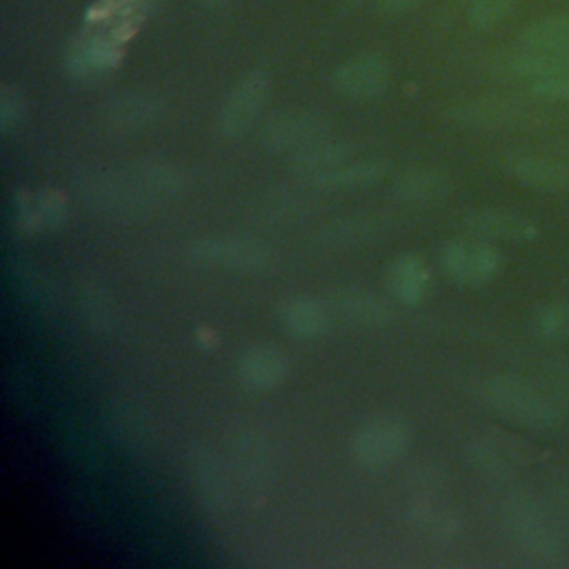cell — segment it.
Instances as JSON below:
<instances>
[{
    "label": "cell",
    "mask_w": 569,
    "mask_h": 569,
    "mask_svg": "<svg viewBox=\"0 0 569 569\" xmlns=\"http://www.w3.org/2000/svg\"><path fill=\"white\" fill-rule=\"evenodd\" d=\"M480 393L496 413L511 422L531 429H549L558 422L556 407L522 378L493 376L482 382Z\"/></svg>",
    "instance_id": "cell-1"
},
{
    "label": "cell",
    "mask_w": 569,
    "mask_h": 569,
    "mask_svg": "<svg viewBox=\"0 0 569 569\" xmlns=\"http://www.w3.org/2000/svg\"><path fill=\"white\" fill-rule=\"evenodd\" d=\"M187 476L200 509L209 518H227L233 507V476L218 451L204 442H193L187 451Z\"/></svg>",
    "instance_id": "cell-2"
},
{
    "label": "cell",
    "mask_w": 569,
    "mask_h": 569,
    "mask_svg": "<svg viewBox=\"0 0 569 569\" xmlns=\"http://www.w3.org/2000/svg\"><path fill=\"white\" fill-rule=\"evenodd\" d=\"M273 447L256 425L236 429L229 438V469L233 482L249 493H262L273 480Z\"/></svg>",
    "instance_id": "cell-3"
},
{
    "label": "cell",
    "mask_w": 569,
    "mask_h": 569,
    "mask_svg": "<svg viewBox=\"0 0 569 569\" xmlns=\"http://www.w3.org/2000/svg\"><path fill=\"white\" fill-rule=\"evenodd\" d=\"M189 253L200 264L242 273H260L271 269L276 262L271 247L249 236L200 238L189 247Z\"/></svg>",
    "instance_id": "cell-4"
},
{
    "label": "cell",
    "mask_w": 569,
    "mask_h": 569,
    "mask_svg": "<svg viewBox=\"0 0 569 569\" xmlns=\"http://www.w3.org/2000/svg\"><path fill=\"white\" fill-rule=\"evenodd\" d=\"M411 429L396 413H378L365 420L351 436V456L362 467H385L409 445Z\"/></svg>",
    "instance_id": "cell-5"
},
{
    "label": "cell",
    "mask_w": 569,
    "mask_h": 569,
    "mask_svg": "<svg viewBox=\"0 0 569 569\" xmlns=\"http://www.w3.org/2000/svg\"><path fill=\"white\" fill-rule=\"evenodd\" d=\"M271 91V80L262 71L247 73L224 98L218 111V131L227 138L242 136L260 116Z\"/></svg>",
    "instance_id": "cell-6"
},
{
    "label": "cell",
    "mask_w": 569,
    "mask_h": 569,
    "mask_svg": "<svg viewBox=\"0 0 569 569\" xmlns=\"http://www.w3.org/2000/svg\"><path fill=\"white\" fill-rule=\"evenodd\" d=\"M440 262L460 284L478 287L493 280L500 271V253L482 240H451L442 247Z\"/></svg>",
    "instance_id": "cell-7"
},
{
    "label": "cell",
    "mask_w": 569,
    "mask_h": 569,
    "mask_svg": "<svg viewBox=\"0 0 569 569\" xmlns=\"http://www.w3.org/2000/svg\"><path fill=\"white\" fill-rule=\"evenodd\" d=\"M80 193L84 202L111 216L140 213L147 209V202L151 198L136 180H124L107 171L89 173L87 178H82Z\"/></svg>",
    "instance_id": "cell-8"
},
{
    "label": "cell",
    "mask_w": 569,
    "mask_h": 569,
    "mask_svg": "<svg viewBox=\"0 0 569 569\" xmlns=\"http://www.w3.org/2000/svg\"><path fill=\"white\" fill-rule=\"evenodd\" d=\"M327 136L322 118L309 111L273 113L260 129V144L269 151H300Z\"/></svg>",
    "instance_id": "cell-9"
},
{
    "label": "cell",
    "mask_w": 569,
    "mask_h": 569,
    "mask_svg": "<svg viewBox=\"0 0 569 569\" xmlns=\"http://www.w3.org/2000/svg\"><path fill=\"white\" fill-rule=\"evenodd\" d=\"M391 80L389 64L378 53H358L342 62L333 73L338 93L351 100H371L387 91Z\"/></svg>",
    "instance_id": "cell-10"
},
{
    "label": "cell",
    "mask_w": 569,
    "mask_h": 569,
    "mask_svg": "<svg viewBox=\"0 0 569 569\" xmlns=\"http://www.w3.org/2000/svg\"><path fill=\"white\" fill-rule=\"evenodd\" d=\"M104 425L113 442L129 453H144L156 442V431L147 411L131 400H109L104 405Z\"/></svg>",
    "instance_id": "cell-11"
},
{
    "label": "cell",
    "mask_w": 569,
    "mask_h": 569,
    "mask_svg": "<svg viewBox=\"0 0 569 569\" xmlns=\"http://www.w3.org/2000/svg\"><path fill=\"white\" fill-rule=\"evenodd\" d=\"M164 111L160 96L151 91H124L107 100L100 109V120L109 131L131 133L153 124Z\"/></svg>",
    "instance_id": "cell-12"
},
{
    "label": "cell",
    "mask_w": 569,
    "mask_h": 569,
    "mask_svg": "<svg viewBox=\"0 0 569 569\" xmlns=\"http://www.w3.org/2000/svg\"><path fill=\"white\" fill-rule=\"evenodd\" d=\"M238 378L247 389L269 391L278 387L289 371L287 356L273 345H253L244 349L236 365Z\"/></svg>",
    "instance_id": "cell-13"
},
{
    "label": "cell",
    "mask_w": 569,
    "mask_h": 569,
    "mask_svg": "<svg viewBox=\"0 0 569 569\" xmlns=\"http://www.w3.org/2000/svg\"><path fill=\"white\" fill-rule=\"evenodd\" d=\"M451 118L467 127H529L536 124L538 113L509 100H473L458 104Z\"/></svg>",
    "instance_id": "cell-14"
},
{
    "label": "cell",
    "mask_w": 569,
    "mask_h": 569,
    "mask_svg": "<svg viewBox=\"0 0 569 569\" xmlns=\"http://www.w3.org/2000/svg\"><path fill=\"white\" fill-rule=\"evenodd\" d=\"M465 227L480 238L507 240V242H527L533 240L538 229L536 224L509 209H478L465 218Z\"/></svg>",
    "instance_id": "cell-15"
},
{
    "label": "cell",
    "mask_w": 569,
    "mask_h": 569,
    "mask_svg": "<svg viewBox=\"0 0 569 569\" xmlns=\"http://www.w3.org/2000/svg\"><path fill=\"white\" fill-rule=\"evenodd\" d=\"M502 164L513 178L536 189L560 191L569 187V169L551 158L536 153H507Z\"/></svg>",
    "instance_id": "cell-16"
},
{
    "label": "cell",
    "mask_w": 569,
    "mask_h": 569,
    "mask_svg": "<svg viewBox=\"0 0 569 569\" xmlns=\"http://www.w3.org/2000/svg\"><path fill=\"white\" fill-rule=\"evenodd\" d=\"M118 58V42H113L109 36H84L71 44L67 53V67L76 78H93L116 67Z\"/></svg>",
    "instance_id": "cell-17"
},
{
    "label": "cell",
    "mask_w": 569,
    "mask_h": 569,
    "mask_svg": "<svg viewBox=\"0 0 569 569\" xmlns=\"http://www.w3.org/2000/svg\"><path fill=\"white\" fill-rule=\"evenodd\" d=\"M331 307L340 318L358 327H382L393 318L391 307L380 296L365 289L333 291Z\"/></svg>",
    "instance_id": "cell-18"
},
{
    "label": "cell",
    "mask_w": 569,
    "mask_h": 569,
    "mask_svg": "<svg viewBox=\"0 0 569 569\" xmlns=\"http://www.w3.org/2000/svg\"><path fill=\"white\" fill-rule=\"evenodd\" d=\"M282 327L296 338H320L329 329V311L327 307L309 296H293L280 307Z\"/></svg>",
    "instance_id": "cell-19"
},
{
    "label": "cell",
    "mask_w": 569,
    "mask_h": 569,
    "mask_svg": "<svg viewBox=\"0 0 569 569\" xmlns=\"http://www.w3.org/2000/svg\"><path fill=\"white\" fill-rule=\"evenodd\" d=\"M511 531L518 542L531 553H551L556 549V533L540 509L529 502H518L509 509Z\"/></svg>",
    "instance_id": "cell-20"
},
{
    "label": "cell",
    "mask_w": 569,
    "mask_h": 569,
    "mask_svg": "<svg viewBox=\"0 0 569 569\" xmlns=\"http://www.w3.org/2000/svg\"><path fill=\"white\" fill-rule=\"evenodd\" d=\"M391 293L405 305H420L429 293L431 276L425 262L416 256H398L387 273Z\"/></svg>",
    "instance_id": "cell-21"
},
{
    "label": "cell",
    "mask_w": 569,
    "mask_h": 569,
    "mask_svg": "<svg viewBox=\"0 0 569 569\" xmlns=\"http://www.w3.org/2000/svg\"><path fill=\"white\" fill-rule=\"evenodd\" d=\"M451 182L445 173L433 169H411L405 171L391 187L396 200L409 204H427L447 198Z\"/></svg>",
    "instance_id": "cell-22"
},
{
    "label": "cell",
    "mask_w": 569,
    "mask_h": 569,
    "mask_svg": "<svg viewBox=\"0 0 569 569\" xmlns=\"http://www.w3.org/2000/svg\"><path fill=\"white\" fill-rule=\"evenodd\" d=\"M522 51L549 58H562L569 53V18L553 16L529 24L520 33Z\"/></svg>",
    "instance_id": "cell-23"
},
{
    "label": "cell",
    "mask_w": 569,
    "mask_h": 569,
    "mask_svg": "<svg viewBox=\"0 0 569 569\" xmlns=\"http://www.w3.org/2000/svg\"><path fill=\"white\" fill-rule=\"evenodd\" d=\"M389 164L380 158H367V160H353L336 167L333 171L316 178L311 184L325 191H340V189H360L378 182L387 173Z\"/></svg>",
    "instance_id": "cell-24"
},
{
    "label": "cell",
    "mask_w": 569,
    "mask_h": 569,
    "mask_svg": "<svg viewBox=\"0 0 569 569\" xmlns=\"http://www.w3.org/2000/svg\"><path fill=\"white\" fill-rule=\"evenodd\" d=\"M349 156V149L340 142H327L325 138L296 151L293 160H291V169L293 173H298L300 178L313 182L316 178L333 171L336 167L345 164Z\"/></svg>",
    "instance_id": "cell-25"
},
{
    "label": "cell",
    "mask_w": 569,
    "mask_h": 569,
    "mask_svg": "<svg viewBox=\"0 0 569 569\" xmlns=\"http://www.w3.org/2000/svg\"><path fill=\"white\" fill-rule=\"evenodd\" d=\"M473 465L487 476H507L520 462L518 449L505 436H485L469 447Z\"/></svg>",
    "instance_id": "cell-26"
},
{
    "label": "cell",
    "mask_w": 569,
    "mask_h": 569,
    "mask_svg": "<svg viewBox=\"0 0 569 569\" xmlns=\"http://www.w3.org/2000/svg\"><path fill=\"white\" fill-rule=\"evenodd\" d=\"M133 180L149 193V196H173L180 193L187 184V176L180 167L167 160H144L136 167Z\"/></svg>",
    "instance_id": "cell-27"
},
{
    "label": "cell",
    "mask_w": 569,
    "mask_h": 569,
    "mask_svg": "<svg viewBox=\"0 0 569 569\" xmlns=\"http://www.w3.org/2000/svg\"><path fill=\"white\" fill-rule=\"evenodd\" d=\"M80 309L84 316V322L100 333H111V329L118 322V309L116 302L111 300L109 291H104L102 287L89 282L82 287L80 293Z\"/></svg>",
    "instance_id": "cell-28"
},
{
    "label": "cell",
    "mask_w": 569,
    "mask_h": 569,
    "mask_svg": "<svg viewBox=\"0 0 569 569\" xmlns=\"http://www.w3.org/2000/svg\"><path fill=\"white\" fill-rule=\"evenodd\" d=\"M536 331L549 340H569V302H553L536 313Z\"/></svg>",
    "instance_id": "cell-29"
},
{
    "label": "cell",
    "mask_w": 569,
    "mask_h": 569,
    "mask_svg": "<svg viewBox=\"0 0 569 569\" xmlns=\"http://www.w3.org/2000/svg\"><path fill=\"white\" fill-rule=\"evenodd\" d=\"M411 518L420 529L429 531V536L433 538H445L456 531L453 518L433 502H416L411 507Z\"/></svg>",
    "instance_id": "cell-30"
},
{
    "label": "cell",
    "mask_w": 569,
    "mask_h": 569,
    "mask_svg": "<svg viewBox=\"0 0 569 569\" xmlns=\"http://www.w3.org/2000/svg\"><path fill=\"white\" fill-rule=\"evenodd\" d=\"M513 4L516 0H471L467 16L476 29H489L500 22L513 9Z\"/></svg>",
    "instance_id": "cell-31"
},
{
    "label": "cell",
    "mask_w": 569,
    "mask_h": 569,
    "mask_svg": "<svg viewBox=\"0 0 569 569\" xmlns=\"http://www.w3.org/2000/svg\"><path fill=\"white\" fill-rule=\"evenodd\" d=\"M36 209L40 227L56 229L67 218V198L58 189H44L40 196H36Z\"/></svg>",
    "instance_id": "cell-32"
},
{
    "label": "cell",
    "mask_w": 569,
    "mask_h": 569,
    "mask_svg": "<svg viewBox=\"0 0 569 569\" xmlns=\"http://www.w3.org/2000/svg\"><path fill=\"white\" fill-rule=\"evenodd\" d=\"M16 276H18V287L22 296L29 298L33 305H44L51 300V284L38 269L18 267Z\"/></svg>",
    "instance_id": "cell-33"
},
{
    "label": "cell",
    "mask_w": 569,
    "mask_h": 569,
    "mask_svg": "<svg viewBox=\"0 0 569 569\" xmlns=\"http://www.w3.org/2000/svg\"><path fill=\"white\" fill-rule=\"evenodd\" d=\"M531 93L545 100H569V67H562L531 82Z\"/></svg>",
    "instance_id": "cell-34"
},
{
    "label": "cell",
    "mask_w": 569,
    "mask_h": 569,
    "mask_svg": "<svg viewBox=\"0 0 569 569\" xmlns=\"http://www.w3.org/2000/svg\"><path fill=\"white\" fill-rule=\"evenodd\" d=\"M62 445L69 447V458L76 460V462L78 460H89V462L96 460V442H93V438L84 429H80L73 420L67 427V436L62 438Z\"/></svg>",
    "instance_id": "cell-35"
},
{
    "label": "cell",
    "mask_w": 569,
    "mask_h": 569,
    "mask_svg": "<svg viewBox=\"0 0 569 569\" xmlns=\"http://www.w3.org/2000/svg\"><path fill=\"white\" fill-rule=\"evenodd\" d=\"M13 216H16V224H18L24 233H31V231L40 229V218H38V209H36V198H29L27 193H16V196H13Z\"/></svg>",
    "instance_id": "cell-36"
},
{
    "label": "cell",
    "mask_w": 569,
    "mask_h": 569,
    "mask_svg": "<svg viewBox=\"0 0 569 569\" xmlns=\"http://www.w3.org/2000/svg\"><path fill=\"white\" fill-rule=\"evenodd\" d=\"M22 100L16 91L4 89L2 98H0V127L7 133L11 127H18V122L22 120Z\"/></svg>",
    "instance_id": "cell-37"
},
{
    "label": "cell",
    "mask_w": 569,
    "mask_h": 569,
    "mask_svg": "<svg viewBox=\"0 0 569 569\" xmlns=\"http://www.w3.org/2000/svg\"><path fill=\"white\" fill-rule=\"evenodd\" d=\"M378 2L385 13H405V11L413 9L420 0H378Z\"/></svg>",
    "instance_id": "cell-38"
}]
</instances>
